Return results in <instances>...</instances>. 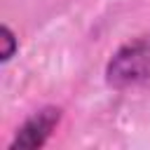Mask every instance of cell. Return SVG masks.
<instances>
[{"label":"cell","instance_id":"1","mask_svg":"<svg viewBox=\"0 0 150 150\" xmlns=\"http://www.w3.org/2000/svg\"><path fill=\"white\" fill-rule=\"evenodd\" d=\"M105 80L112 89H134L150 84V35H141L120 47L108 68Z\"/></svg>","mask_w":150,"mask_h":150},{"label":"cell","instance_id":"2","mask_svg":"<svg viewBox=\"0 0 150 150\" xmlns=\"http://www.w3.org/2000/svg\"><path fill=\"white\" fill-rule=\"evenodd\" d=\"M61 120V110L59 108H42L40 112H35L33 117H28L23 122V127L16 131L12 148H23V150H33L47 143V138L52 136L54 127Z\"/></svg>","mask_w":150,"mask_h":150},{"label":"cell","instance_id":"3","mask_svg":"<svg viewBox=\"0 0 150 150\" xmlns=\"http://www.w3.org/2000/svg\"><path fill=\"white\" fill-rule=\"evenodd\" d=\"M0 40H2V52H0V59L2 61H7L12 54H14V49H16V40H14V33L7 28V26H2V30H0Z\"/></svg>","mask_w":150,"mask_h":150}]
</instances>
